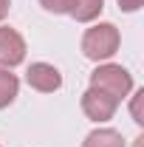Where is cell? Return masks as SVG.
Returning a JSON list of instances; mask_svg holds the SVG:
<instances>
[{
	"mask_svg": "<svg viewBox=\"0 0 144 147\" xmlns=\"http://www.w3.org/2000/svg\"><path fill=\"white\" fill-rule=\"evenodd\" d=\"M122 34L113 23H96L82 34V54L93 62H105L119 51Z\"/></svg>",
	"mask_w": 144,
	"mask_h": 147,
	"instance_id": "cell-1",
	"label": "cell"
},
{
	"mask_svg": "<svg viewBox=\"0 0 144 147\" xmlns=\"http://www.w3.org/2000/svg\"><path fill=\"white\" fill-rule=\"evenodd\" d=\"M90 88H99V91L110 93V96L122 105V99H127L130 91H133V76H130V71L122 68V65L105 62V65H99L96 71L90 74Z\"/></svg>",
	"mask_w": 144,
	"mask_h": 147,
	"instance_id": "cell-2",
	"label": "cell"
},
{
	"mask_svg": "<svg viewBox=\"0 0 144 147\" xmlns=\"http://www.w3.org/2000/svg\"><path fill=\"white\" fill-rule=\"evenodd\" d=\"M82 110H85V116L93 119V122H108V119L116 116L119 102L110 93L99 91V88H88V91L82 93Z\"/></svg>",
	"mask_w": 144,
	"mask_h": 147,
	"instance_id": "cell-3",
	"label": "cell"
},
{
	"mask_svg": "<svg viewBox=\"0 0 144 147\" xmlns=\"http://www.w3.org/2000/svg\"><path fill=\"white\" fill-rule=\"evenodd\" d=\"M26 82L40 93H54L62 88V74L51 62H31L26 71Z\"/></svg>",
	"mask_w": 144,
	"mask_h": 147,
	"instance_id": "cell-4",
	"label": "cell"
},
{
	"mask_svg": "<svg viewBox=\"0 0 144 147\" xmlns=\"http://www.w3.org/2000/svg\"><path fill=\"white\" fill-rule=\"evenodd\" d=\"M26 59V40L20 37V31L0 26V68H14Z\"/></svg>",
	"mask_w": 144,
	"mask_h": 147,
	"instance_id": "cell-5",
	"label": "cell"
},
{
	"mask_svg": "<svg viewBox=\"0 0 144 147\" xmlns=\"http://www.w3.org/2000/svg\"><path fill=\"white\" fill-rule=\"evenodd\" d=\"M105 0H68V17H73L76 23H93L102 14Z\"/></svg>",
	"mask_w": 144,
	"mask_h": 147,
	"instance_id": "cell-6",
	"label": "cell"
},
{
	"mask_svg": "<svg viewBox=\"0 0 144 147\" xmlns=\"http://www.w3.org/2000/svg\"><path fill=\"white\" fill-rule=\"evenodd\" d=\"M82 147H124V136L113 127H99L85 136Z\"/></svg>",
	"mask_w": 144,
	"mask_h": 147,
	"instance_id": "cell-7",
	"label": "cell"
},
{
	"mask_svg": "<svg viewBox=\"0 0 144 147\" xmlns=\"http://www.w3.org/2000/svg\"><path fill=\"white\" fill-rule=\"evenodd\" d=\"M17 91H20V79L14 74H9L6 68H0V110L9 108L17 99Z\"/></svg>",
	"mask_w": 144,
	"mask_h": 147,
	"instance_id": "cell-8",
	"label": "cell"
},
{
	"mask_svg": "<svg viewBox=\"0 0 144 147\" xmlns=\"http://www.w3.org/2000/svg\"><path fill=\"white\" fill-rule=\"evenodd\" d=\"M141 102H144V91H136L133 102H130V113H133V122H136V125H144V116H141Z\"/></svg>",
	"mask_w": 144,
	"mask_h": 147,
	"instance_id": "cell-9",
	"label": "cell"
},
{
	"mask_svg": "<svg viewBox=\"0 0 144 147\" xmlns=\"http://www.w3.org/2000/svg\"><path fill=\"white\" fill-rule=\"evenodd\" d=\"M40 6L51 14H65L68 11V0H40Z\"/></svg>",
	"mask_w": 144,
	"mask_h": 147,
	"instance_id": "cell-10",
	"label": "cell"
},
{
	"mask_svg": "<svg viewBox=\"0 0 144 147\" xmlns=\"http://www.w3.org/2000/svg\"><path fill=\"white\" fill-rule=\"evenodd\" d=\"M144 0H119V9L122 11H139Z\"/></svg>",
	"mask_w": 144,
	"mask_h": 147,
	"instance_id": "cell-11",
	"label": "cell"
},
{
	"mask_svg": "<svg viewBox=\"0 0 144 147\" xmlns=\"http://www.w3.org/2000/svg\"><path fill=\"white\" fill-rule=\"evenodd\" d=\"M9 6H11V0H0V20L9 14Z\"/></svg>",
	"mask_w": 144,
	"mask_h": 147,
	"instance_id": "cell-12",
	"label": "cell"
}]
</instances>
